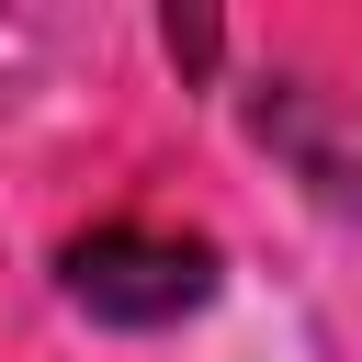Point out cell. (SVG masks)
Returning <instances> with one entry per match:
<instances>
[{"label": "cell", "instance_id": "cell-1", "mask_svg": "<svg viewBox=\"0 0 362 362\" xmlns=\"http://www.w3.org/2000/svg\"><path fill=\"white\" fill-rule=\"evenodd\" d=\"M57 283H68V305L102 317V328H170V317H192V305L215 294V249H204L192 226L113 215V226H90V238L57 249Z\"/></svg>", "mask_w": 362, "mask_h": 362}, {"label": "cell", "instance_id": "cell-2", "mask_svg": "<svg viewBox=\"0 0 362 362\" xmlns=\"http://www.w3.org/2000/svg\"><path fill=\"white\" fill-rule=\"evenodd\" d=\"M260 136H283V158L317 181V204L362 215V90H272Z\"/></svg>", "mask_w": 362, "mask_h": 362}]
</instances>
